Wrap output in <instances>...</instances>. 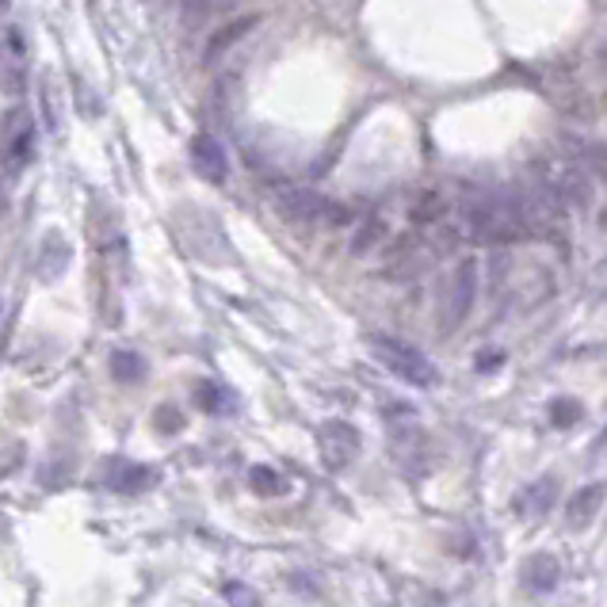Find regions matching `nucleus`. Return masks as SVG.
<instances>
[{"mask_svg": "<svg viewBox=\"0 0 607 607\" xmlns=\"http://www.w3.org/2000/svg\"><path fill=\"white\" fill-rule=\"evenodd\" d=\"M474 295H478V264L474 260H462L459 268H455L451 283H447V298H444V325L455 329L462 318L470 313V306H474Z\"/></svg>", "mask_w": 607, "mask_h": 607, "instance_id": "4", "label": "nucleus"}, {"mask_svg": "<svg viewBox=\"0 0 607 607\" xmlns=\"http://www.w3.org/2000/svg\"><path fill=\"white\" fill-rule=\"evenodd\" d=\"M444 214H447V199L439 187H424V191H417V199H413L417 226H436V222H444Z\"/></svg>", "mask_w": 607, "mask_h": 607, "instance_id": "6", "label": "nucleus"}, {"mask_svg": "<svg viewBox=\"0 0 607 607\" xmlns=\"http://www.w3.org/2000/svg\"><path fill=\"white\" fill-rule=\"evenodd\" d=\"M187 153H191V169L199 172L202 179H211V184H222L230 172V161H226V149H222V141L214 138V134L199 131L191 138V146H187Z\"/></svg>", "mask_w": 607, "mask_h": 607, "instance_id": "5", "label": "nucleus"}, {"mask_svg": "<svg viewBox=\"0 0 607 607\" xmlns=\"http://www.w3.org/2000/svg\"><path fill=\"white\" fill-rule=\"evenodd\" d=\"M35 157V119L24 108H12L0 123V164L9 172H24Z\"/></svg>", "mask_w": 607, "mask_h": 607, "instance_id": "2", "label": "nucleus"}, {"mask_svg": "<svg viewBox=\"0 0 607 607\" xmlns=\"http://www.w3.org/2000/svg\"><path fill=\"white\" fill-rule=\"evenodd\" d=\"M382 237V222L379 219H367L363 230L356 234V241H351V249H367V245H374Z\"/></svg>", "mask_w": 607, "mask_h": 607, "instance_id": "9", "label": "nucleus"}, {"mask_svg": "<svg viewBox=\"0 0 607 607\" xmlns=\"http://www.w3.org/2000/svg\"><path fill=\"white\" fill-rule=\"evenodd\" d=\"M599 500H604V490H599V485H589L584 493H577L573 508H569V528H584V523L592 520V512H596Z\"/></svg>", "mask_w": 607, "mask_h": 607, "instance_id": "8", "label": "nucleus"}, {"mask_svg": "<svg viewBox=\"0 0 607 607\" xmlns=\"http://www.w3.org/2000/svg\"><path fill=\"white\" fill-rule=\"evenodd\" d=\"M374 351H379L382 363H386L394 374H401L405 382H417V386H436V367H432L417 348H409V344L379 336V340H374Z\"/></svg>", "mask_w": 607, "mask_h": 607, "instance_id": "3", "label": "nucleus"}, {"mask_svg": "<svg viewBox=\"0 0 607 607\" xmlns=\"http://www.w3.org/2000/svg\"><path fill=\"white\" fill-rule=\"evenodd\" d=\"M275 211L287 222H298V226H313V222L340 226V222H348V211H344L340 202L321 199L310 187H280V191H275Z\"/></svg>", "mask_w": 607, "mask_h": 607, "instance_id": "1", "label": "nucleus"}, {"mask_svg": "<svg viewBox=\"0 0 607 607\" xmlns=\"http://www.w3.org/2000/svg\"><path fill=\"white\" fill-rule=\"evenodd\" d=\"M252 27H257V16H241V20H234L230 27H222V32L211 39V47H207V62H214L219 54H226V50L234 47V42L241 39V35H249Z\"/></svg>", "mask_w": 607, "mask_h": 607, "instance_id": "7", "label": "nucleus"}]
</instances>
